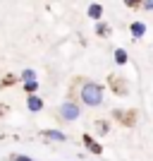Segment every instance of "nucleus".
<instances>
[{"label":"nucleus","mask_w":153,"mask_h":161,"mask_svg":"<svg viewBox=\"0 0 153 161\" xmlns=\"http://www.w3.org/2000/svg\"><path fill=\"white\" fill-rule=\"evenodd\" d=\"M81 99H84V103H86V106H98L100 101H103V89H100L98 84L89 82V84H84V87H81Z\"/></svg>","instance_id":"f257e3e1"},{"label":"nucleus","mask_w":153,"mask_h":161,"mask_svg":"<svg viewBox=\"0 0 153 161\" xmlns=\"http://www.w3.org/2000/svg\"><path fill=\"white\" fill-rule=\"evenodd\" d=\"M60 115H62V120H77L79 118V106L72 103V101H67V103L60 106Z\"/></svg>","instance_id":"f03ea898"},{"label":"nucleus","mask_w":153,"mask_h":161,"mask_svg":"<svg viewBox=\"0 0 153 161\" xmlns=\"http://www.w3.org/2000/svg\"><path fill=\"white\" fill-rule=\"evenodd\" d=\"M27 106H29V111H33V113H36V111H41V108H43V101L38 99V96H29V101H27Z\"/></svg>","instance_id":"7ed1b4c3"},{"label":"nucleus","mask_w":153,"mask_h":161,"mask_svg":"<svg viewBox=\"0 0 153 161\" xmlns=\"http://www.w3.org/2000/svg\"><path fill=\"white\" fill-rule=\"evenodd\" d=\"M129 31H132V36H136V39H141V36L146 34V27H144L141 22H134L132 27H129Z\"/></svg>","instance_id":"20e7f679"},{"label":"nucleus","mask_w":153,"mask_h":161,"mask_svg":"<svg viewBox=\"0 0 153 161\" xmlns=\"http://www.w3.org/2000/svg\"><path fill=\"white\" fill-rule=\"evenodd\" d=\"M43 135H46L48 140H58V142H65V140H67V137H65V135L60 132V130H46Z\"/></svg>","instance_id":"39448f33"},{"label":"nucleus","mask_w":153,"mask_h":161,"mask_svg":"<svg viewBox=\"0 0 153 161\" xmlns=\"http://www.w3.org/2000/svg\"><path fill=\"white\" fill-rule=\"evenodd\" d=\"M84 142H86V147L91 149L93 154H100V144H98V142H93L91 137H84Z\"/></svg>","instance_id":"423d86ee"},{"label":"nucleus","mask_w":153,"mask_h":161,"mask_svg":"<svg viewBox=\"0 0 153 161\" xmlns=\"http://www.w3.org/2000/svg\"><path fill=\"white\" fill-rule=\"evenodd\" d=\"M100 14H103V7H100V5H91V7H89V17H93V19H98Z\"/></svg>","instance_id":"0eeeda50"},{"label":"nucleus","mask_w":153,"mask_h":161,"mask_svg":"<svg viewBox=\"0 0 153 161\" xmlns=\"http://www.w3.org/2000/svg\"><path fill=\"white\" fill-rule=\"evenodd\" d=\"M115 63H117V65H125V63H127V53L122 51V48L115 51Z\"/></svg>","instance_id":"6e6552de"},{"label":"nucleus","mask_w":153,"mask_h":161,"mask_svg":"<svg viewBox=\"0 0 153 161\" xmlns=\"http://www.w3.org/2000/svg\"><path fill=\"white\" fill-rule=\"evenodd\" d=\"M22 80L24 82H33L36 80V72H33V70H24V72H22Z\"/></svg>","instance_id":"1a4fd4ad"},{"label":"nucleus","mask_w":153,"mask_h":161,"mask_svg":"<svg viewBox=\"0 0 153 161\" xmlns=\"http://www.w3.org/2000/svg\"><path fill=\"white\" fill-rule=\"evenodd\" d=\"M24 84H27V92H36V80L33 82H24Z\"/></svg>","instance_id":"9d476101"},{"label":"nucleus","mask_w":153,"mask_h":161,"mask_svg":"<svg viewBox=\"0 0 153 161\" xmlns=\"http://www.w3.org/2000/svg\"><path fill=\"white\" fill-rule=\"evenodd\" d=\"M14 161H33V159H29V156H14Z\"/></svg>","instance_id":"9b49d317"},{"label":"nucleus","mask_w":153,"mask_h":161,"mask_svg":"<svg viewBox=\"0 0 153 161\" xmlns=\"http://www.w3.org/2000/svg\"><path fill=\"white\" fill-rule=\"evenodd\" d=\"M144 7H146V10H153V0H146V5H144Z\"/></svg>","instance_id":"f8f14e48"},{"label":"nucleus","mask_w":153,"mask_h":161,"mask_svg":"<svg viewBox=\"0 0 153 161\" xmlns=\"http://www.w3.org/2000/svg\"><path fill=\"white\" fill-rule=\"evenodd\" d=\"M125 3H127V5H129V7H134V5H136V3H139V0H125Z\"/></svg>","instance_id":"ddd939ff"}]
</instances>
